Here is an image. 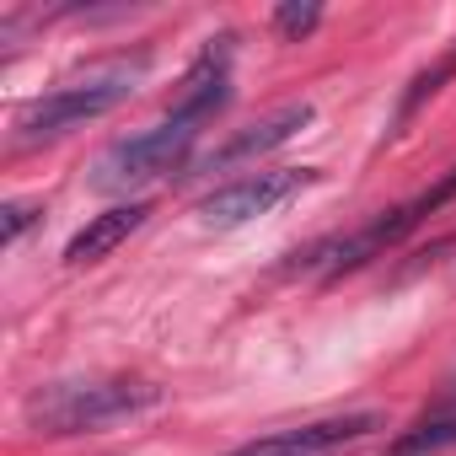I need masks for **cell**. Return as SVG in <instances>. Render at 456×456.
<instances>
[{"label":"cell","instance_id":"cell-1","mask_svg":"<svg viewBox=\"0 0 456 456\" xmlns=\"http://www.w3.org/2000/svg\"><path fill=\"white\" fill-rule=\"evenodd\" d=\"M151 76V49H134V54H108V60H92L81 70H70L60 86H49L33 108H22L17 118V145H38V140H60L102 113H113L118 102H129L140 92V81Z\"/></svg>","mask_w":456,"mask_h":456},{"label":"cell","instance_id":"cell-2","mask_svg":"<svg viewBox=\"0 0 456 456\" xmlns=\"http://www.w3.org/2000/svg\"><path fill=\"white\" fill-rule=\"evenodd\" d=\"M161 392L151 381L129 376H92V381H49L44 392L28 397V424L38 435H86L108 429L118 419H134L156 403Z\"/></svg>","mask_w":456,"mask_h":456},{"label":"cell","instance_id":"cell-3","mask_svg":"<svg viewBox=\"0 0 456 456\" xmlns=\"http://www.w3.org/2000/svg\"><path fill=\"white\" fill-rule=\"evenodd\" d=\"M199 129L193 124H177V118H161L156 129H140L118 145H108L92 167V188L102 193H118V188H140V183H156L167 172H177L193 151Z\"/></svg>","mask_w":456,"mask_h":456},{"label":"cell","instance_id":"cell-4","mask_svg":"<svg viewBox=\"0 0 456 456\" xmlns=\"http://www.w3.org/2000/svg\"><path fill=\"white\" fill-rule=\"evenodd\" d=\"M317 172L312 167H274V172H242L232 177L225 188L204 193L199 199V225H209V232H232V225H248L269 209H280L285 199H296L301 188H312Z\"/></svg>","mask_w":456,"mask_h":456},{"label":"cell","instance_id":"cell-5","mask_svg":"<svg viewBox=\"0 0 456 456\" xmlns=\"http://www.w3.org/2000/svg\"><path fill=\"white\" fill-rule=\"evenodd\" d=\"M424 215L413 209V204H397V209H381V215H370L365 225H354L349 237H338V242H328V248H317L301 269H317L322 280H338V274H349V269H360V264H370V258H381L387 248H397L413 225H419Z\"/></svg>","mask_w":456,"mask_h":456},{"label":"cell","instance_id":"cell-6","mask_svg":"<svg viewBox=\"0 0 456 456\" xmlns=\"http://www.w3.org/2000/svg\"><path fill=\"white\" fill-rule=\"evenodd\" d=\"M232 44H237L232 33H220V38H209V44H204V54L188 65V76H183V86H177V97H172L167 118L204 129L225 102H232Z\"/></svg>","mask_w":456,"mask_h":456},{"label":"cell","instance_id":"cell-7","mask_svg":"<svg viewBox=\"0 0 456 456\" xmlns=\"http://www.w3.org/2000/svg\"><path fill=\"white\" fill-rule=\"evenodd\" d=\"M306 124H312V102H280V108H274V113H264L258 124H248L242 134H232V140L220 145V151H209V156H204V172L248 167V161H258V156L280 151L285 140H296Z\"/></svg>","mask_w":456,"mask_h":456},{"label":"cell","instance_id":"cell-8","mask_svg":"<svg viewBox=\"0 0 456 456\" xmlns=\"http://www.w3.org/2000/svg\"><path fill=\"white\" fill-rule=\"evenodd\" d=\"M381 419L376 413H349V419H317V424H301V429H280V435H264L232 456H333L338 445L370 435Z\"/></svg>","mask_w":456,"mask_h":456},{"label":"cell","instance_id":"cell-9","mask_svg":"<svg viewBox=\"0 0 456 456\" xmlns=\"http://www.w3.org/2000/svg\"><path fill=\"white\" fill-rule=\"evenodd\" d=\"M145 215H151V204L145 199H134V204H113V209H102V215H92L81 232L65 242V264L70 269H86V264H102L118 242H129L140 225H145Z\"/></svg>","mask_w":456,"mask_h":456},{"label":"cell","instance_id":"cell-10","mask_svg":"<svg viewBox=\"0 0 456 456\" xmlns=\"http://www.w3.org/2000/svg\"><path fill=\"white\" fill-rule=\"evenodd\" d=\"M445 445H456V397L440 403L435 413H424L413 429H403L392 440V456H424V451H445Z\"/></svg>","mask_w":456,"mask_h":456},{"label":"cell","instance_id":"cell-11","mask_svg":"<svg viewBox=\"0 0 456 456\" xmlns=\"http://www.w3.org/2000/svg\"><path fill=\"white\" fill-rule=\"evenodd\" d=\"M451 76H456V49H445L429 70H419V76H413V86L403 92V108H397V129H403V124H408V118H413V113H419V108H424L445 81H451Z\"/></svg>","mask_w":456,"mask_h":456},{"label":"cell","instance_id":"cell-12","mask_svg":"<svg viewBox=\"0 0 456 456\" xmlns=\"http://www.w3.org/2000/svg\"><path fill=\"white\" fill-rule=\"evenodd\" d=\"M317 22H322V6H301V0H290V6H280L274 12V33L285 38V44H301V38H312L317 33Z\"/></svg>","mask_w":456,"mask_h":456},{"label":"cell","instance_id":"cell-13","mask_svg":"<svg viewBox=\"0 0 456 456\" xmlns=\"http://www.w3.org/2000/svg\"><path fill=\"white\" fill-rule=\"evenodd\" d=\"M33 215H38L33 204H22V199H12L6 209H0V237H6V242H17V237L28 232V225H33Z\"/></svg>","mask_w":456,"mask_h":456}]
</instances>
